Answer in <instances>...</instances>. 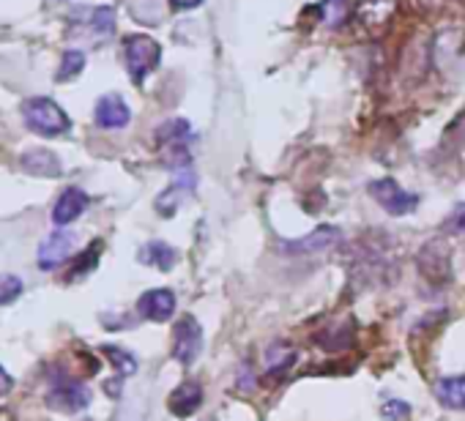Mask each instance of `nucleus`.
<instances>
[{
	"label": "nucleus",
	"instance_id": "obj_1",
	"mask_svg": "<svg viewBox=\"0 0 465 421\" xmlns=\"http://www.w3.org/2000/svg\"><path fill=\"white\" fill-rule=\"evenodd\" d=\"M162 58V47L157 39H150L145 33H131L123 39V61H126V72L129 77L140 85L153 69L160 66Z\"/></svg>",
	"mask_w": 465,
	"mask_h": 421
},
{
	"label": "nucleus",
	"instance_id": "obj_2",
	"mask_svg": "<svg viewBox=\"0 0 465 421\" xmlns=\"http://www.w3.org/2000/svg\"><path fill=\"white\" fill-rule=\"evenodd\" d=\"M23 118L28 129H34L42 137H58L72 129L69 115L53 99H28L23 104Z\"/></svg>",
	"mask_w": 465,
	"mask_h": 421
},
{
	"label": "nucleus",
	"instance_id": "obj_3",
	"mask_svg": "<svg viewBox=\"0 0 465 421\" xmlns=\"http://www.w3.org/2000/svg\"><path fill=\"white\" fill-rule=\"evenodd\" d=\"M50 410H61V413H77L82 407L91 405V391L88 386H82L80 380L69 378V375H58V380L50 383L47 397H44Z\"/></svg>",
	"mask_w": 465,
	"mask_h": 421
},
{
	"label": "nucleus",
	"instance_id": "obj_4",
	"mask_svg": "<svg viewBox=\"0 0 465 421\" xmlns=\"http://www.w3.org/2000/svg\"><path fill=\"white\" fill-rule=\"evenodd\" d=\"M370 195L373 200L392 216H405L419 206V197L408 189H402L394 178H381L370 184Z\"/></svg>",
	"mask_w": 465,
	"mask_h": 421
},
{
	"label": "nucleus",
	"instance_id": "obj_5",
	"mask_svg": "<svg viewBox=\"0 0 465 421\" xmlns=\"http://www.w3.org/2000/svg\"><path fill=\"white\" fill-rule=\"evenodd\" d=\"M203 348V329L192 315H184L173 329V359L184 367H192Z\"/></svg>",
	"mask_w": 465,
	"mask_h": 421
},
{
	"label": "nucleus",
	"instance_id": "obj_6",
	"mask_svg": "<svg viewBox=\"0 0 465 421\" xmlns=\"http://www.w3.org/2000/svg\"><path fill=\"white\" fill-rule=\"evenodd\" d=\"M192 192H195V170L189 165H184L176 170V181L157 197V211L162 216H173Z\"/></svg>",
	"mask_w": 465,
	"mask_h": 421
},
{
	"label": "nucleus",
	"instance_id": "obj_7",
	"mask_svg": "<svg viewBox=\"0 0 465 421\" xmlns=\"http://www.w3.org/2000/svg\"><path fill=\"white\" fill-rule=\"evenodd\" d=\"M137 312H140V318H145L150 323H165V321H170L173 312H176V296H173V291L157 288V291L142 293L140 301H137Z\"/></svg>",
	"mask_w": 465,
	"mask_h": 421
},
{
	"label": "nucleus",
	"instance_id": "obj_8",
	"mask_svg": "<svg viewBox=\"0 0 465 421\" xmlns=\"http://www.w3.org/2000/svg\"><path fill=\"white\" fill-rule=\"evenodd\" d=\"M397 12V0H356V20L364 31H383Z\"/></svg>",
	"mask_w": 465,
	"mask_h": 421
},
{
	"label": "nucleus",
	"instance_id": "obj_9",
	"mask_svg": "<svg viewBox=\"0 0 465 421\" xmlns=\"http://www.w3.org/2000/svg\"><path fill=\"white\" fill-rule=\"evenodd\" d=\"M419 271L432 285H441L449 279V252H446V246L441 241H430L419 252Z\"/></svg>",
	"mask_w": 465,
	"mask_h": 421
},
{
	"label": "nucleus",
	"instance_id": "obj_10",
	"mask_svg": "<svg viewBox=\"0 0 465 421\" xmlns=\"http://www.w3.org/2000/svg\"><path fill=\"white\" fill-rule=\"evenodd\" d=\"M77 246V235L72 230H55L44 238L42 249H39V265L42 268H55L58 263H63Z\"/></svg>",
	"mask_w": 465,
	"mask_h": 421
},
{
	"label": "nucleus",
	"instance_id": "obj_11",
	"mask_svg": "<svg viewBox=\"0 0 465 421\" xmlns=\"http://www.w3.org/2000/svg\"><path fill=\"white\" fill-rule=\"evenodd\" d=\"M203 397H206V394H203V386H200L198 380H187V383H181L179 388L170 391L168 407H170L173 416L187 418V416L198 413V407L203 405Z\"/></svg>",
	"mask_w": 465,
	"mask_h": 421
},
{
	"label": "nucleus",
	"instance_id": "obj_12",
	"mask_svg": "<svg viewBox=\"0 0 465 421\" xmlns=\"http://www.w3.org/2000/svg\"><path fill=\"white\" fill-rule=\"evenodd\" d=\"M131 120V112L126 107V101L121 96H102L99 104H96V123L102 129H123L129 126Z\"/></svg>",
	"mask_w": 465,
	"mask_h": 421
},
{
	"label": "nucleus",
	"instance_id": "obj_13",
	"mask_svg": "<svg viewBox=\"0 0 465 421\" xmlns=\"http://www.w3.org/2000/svg\"><path fill=\"white\" fill-rule=\"evenodd\" d=\"M88 208V195L82 192V189H77V187H69L61 197H58V203H55V211H53V222L55 225H72L74 219H80L82 216V211Z\"/></svg>",
	"mask_w": 465,
	"mask_h": 421
},
{
	"label": "nucleus",
	"instance_id": "obj_14",
	"mask_svg": "<svg viewBox=\"0 0 465 421\" xmlns=\"http://www.w3.org/2000/svg\"><path fill=\"white\" fill-rule=\"evenodd\" d=\"M337 241H340V230H337V227H318L313 235H306V238H301V241L287 244V252H295V254H315V252L332 249Z\"/></svg>",
	"mask_w": 465,
	"mask_h": 421
},
{
	"label": "nucleus",
	"instance_id": "obj_15",
	"mask_svg": "<svg viewBox=\"0 0 465 421\" xmlns=\"http://www.w3.org/2000/svg\"><path fill=\"white\" fill-rule=\"evenodd\" d=\"M435 397L441 399V405L451 410H465V375L441 378L435 386Z\"/></svg>",
	"mask_w": 465,
	"mask_h": 421
},
{
	"label": "nucleus",
	"instance_id": "obj_16",
	"mask_svg": "<svg viewBox=\"0 0 465 421\" xmlns=\"http://www.w3.org/2000/svg\"><path fill=\"white\" fill-rule=\"evenodd\" d=\"M176 249L168 246L165 241H150L140 249V263L145 265H157L160 271H170L176 265Z\"/></svg>",
	"mask_w": 465,
	"mask_h": 421
},
{
	"label": "nucleus",
	"instance_id": "obj_17",
	"mask_svg": "<svg viewBox=\"0 0 465 421\" xmlns=\"http://www.w3.org/2000/svg\"><path fill=\"white\" fill-rule=\"evenodd\" d=\"M23 165L28 167V173H36V176H47V178L61 176V162L50 151H31L23 157Z\"/></svg>",
	"mask_w": 465,
	"mask_h": 421
},
{
	"label": "nucleus",
	"instance_id": "obj_18",
	"mask_svg": "<svg viewBox=\"0 0 465 421\" xmlns=\"http://www.w3.org/2000/svg\"><path fill=\"white\" fill-rule=\"evenodd\" d=\"M321 12L329 28H340L351 17V0H324Z\"/></svg>",
	"mask_w": 465,
	"mask_h": 421
},
{
	"label": "nucleus",
	"instance_id": "obj_19",
	"mask_svg": "<svg viewBox=\"0 0 465 421\" xmlns=\"http://www.w3.org/2000/svg\"><path fill=\"white\" fill-rule=\"evenodd\" d=\"M102 353L112 361V367H115L121 375H134V372H137V359H134L129 350H123V348H118V345H104Z\"/></svg>",
	"mask_w": 465,
	"mask_h": 421
},
{
	"label": "nucleus",
	"instance_id": "obj_20",
	"mask_svg": "<svg viewBox=\"0 0 465 421\" xmlns=\"http://www.w3.org/2000/svg\"><path fill=\"white\" fill-rule=\"evenodd\" d=\"M82 69H85V55H82L80 50H69V53H63V58H61L58 80H61V82H69V80L77 77Z\"/></svg>",
	"mask_w": 465,
	"mask_h": 421
},
{
	"label": "nucleus",
	"instance_id": "obj_21",
	"mask_svg": "<svg viewBox=\"0 0 465 421\" xmlns=\"http://www.w3.org/2000/svg\"><path fill=\"white\" fill-rule=\"evenodd\" d=\"M187 134H189V123L187 120H168L157 131V139H160V143H165V146H179Z\"/></svg>",
	"mask_w": 465,
	"mask_h": 421
},
{
	"label": "nucleus",
	"instance_id": "obj_22",
	"mask_svg": "<svg viewBox=\"0 0 465 421\" xmlns=\"http://www.w3.org/2000/svg\"><path fill=\"white\" fill-rule=\"evenodd\" d=\"M23 293V279L15 273H0V307L12 304Z\"/></svg>",
	"mask_w": 465,
	"mask_h": 421
},
{
	"label": "nucleus",
	"instance_id": "obj_23",
	"mask_svg": "<svg viewBox=\"0 0 465 421\" xmlns=\"http://www.w3.org/2000/svg\"><path fill=\"white\" fill-rule=\"evenodd\" d=\"M93 28H96V33L99 36H110L112 31H115V12L112 9H96L93 12Z\"/></svg>",
	"mask_w": 465,
	"mask_h": 421
},
{
	"label": "nucleus",
	"instance_id": "obj_24",
	"mask_svg": "<svg viewBox=\"0 0 465 421\" xmlns=\"http://www.w3.org/2000/svg\"><path fill=\"white\" fill-rule=\"evenodd\" d=\"M389 421H408L411 418V405L402 402V399H389L381 410Z\"/></svg>",
	"mask_w": 465,
	"mask_h": 421
},
{
	"label": "nucleus",
	"instance_id": "obj_25",
	"mask_svg": "<svg viewBox=\"0 0 465 421\" xmlns=\"http://www.w3.org/2000/svg\"><path fill=\"white\" fill-rule=\"evenodd\" d=\"M421 12H446V9H465V0H413Z\"/></svg>",
	"mask_w": 465,
	"mask_h": 421
},
{
	"label": "nucleus",
	"instance_id": "obj_26",
	"mask_svg": "<svg viewBox=\"0 0 465 421\" xmlns=\"http://www.w3.org/2000/svg\"><path fill=\"white\" fill-rule=\"evenodd\" d=\"M99 249H102V244H99V241H96L91 249H85V257H82V263H77V265L69 271V279H77V276H82L88 268H93V265H96V252H99Z\"/></svg>",
	"mask_w": 465,
	"mask_h": 421
},
{
	"label": "nucleus",
	"instance_id": "obj_27",
	"mask_svg": "<svg viewBox=\"0 0 465 421\" xmlns=\"http://www.w3.org/2000/svg\"><path fill=\"white\" fill-rule=\"evenodd\" d=\"M446 230L449 233H462L465 230V206H460V208L451 211V216L446 219Z\"/></svg>",
	"mask_w": 465,
	"mask_h": 421
},
{
	"label": "nucleus",
	"instance_id": "obj_28",
	"mask_svg": "<svg viewBox=\"0 0 465 421\" xmlns=\"http://www.w3.org/2000/svg\"><path fill=\"white\" fill-rule=\"evenodd\" d=\"M203 4V0H170V6L176 12H189V9H198Z\"/></svg>",
	"mask_w": 465,
	"mask_h": 421
},
{
	"label": "nucleus",
	"instance_id": "obj_29",
	"mask_svg": "<svg viewBox=\"0 0 465 421\" xmlns=\"http://www.w3.org/2000/svg\"><path fill=\"white\" fill-rule=\"evenodd\" d=\"M12 386H15V380H12V375L4 369V367H0V397H4V394H9L12 391Z\"/></svg>",
	"mask_w": 465,
	"mask_h": 421
},
{
	"label": "nucleus",
	"instance_id": "obj_30",
	"mask_svg": "<svg viewBox=\"0 0 465 421\" xmlns=\"http://www.w3.org/2000/svg\"><path fill=\"white\" fill-rule=\"evenodd\" d=\"M0 421H17V416L6 407H0Z\"/></svg>",
	"mask_w": 465,
	"mask_h": 421
}]
</instances>
